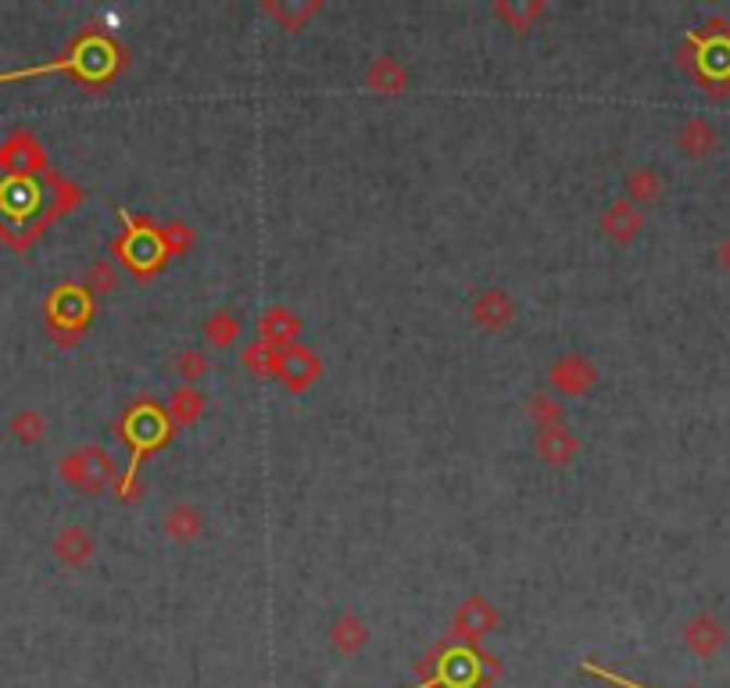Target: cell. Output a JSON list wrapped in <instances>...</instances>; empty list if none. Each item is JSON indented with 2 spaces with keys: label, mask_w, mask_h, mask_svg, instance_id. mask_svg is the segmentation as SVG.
I'll list each match as a JSON object with an SVG mask.
<instances>
[{
  "label": "cell",
  "mask_w": 730,
  "mask_h": 688,
  "mask_svg": "<svg viewBox=\"0 0 730 688\" xmlns=\"http://www.w3.org/2000/svg\"><path fill=\"white\" fill-rule=\"evenodd\" d=\"M677 147L684 151L688 158H705L716 147V130L709 119L702 115H691L684 126L677 133Z\"/></svg>",
  "instance_id": "obj_22"
},
{
  "label": "cell",
  "mask_w": 730,
  "mask_h": 688,
  "mask_svg": "<svg viewBox=\"0 0 730 688\" xmlns=\"http://www.w3.org/2000/svg\"><path fill=\"white\" fill-rule=\"evenodd\" d=\"M548 384L559 391V395L577 398V395H587V391L598 384V370L587 355L573 352V355H562V359H555L548 366Z\"/></svg>",
  "instance_id": "obj_9"
},
{
  "label": "cell",
  "mask_w": 730,
  "mask_h": 688,
  "mask_svg": "<svg viewBox=\"0 0 730 688\" xmlns=\"http://www.w3.org/2000/svg\"><path fill=\"white\" fill-rule=\"evenodd\" d=\"M534 452L548 466H566V463L577 459L580 438L566 423H559V427H541L537 438H534Z\"/></svg>",
  "instance_id": "obj_13"
},
{
  "label": "cell",
  "mask_w": 730,
  "mask_h": 688,
  "mask_svg": "<svg viewBox=\"0 0 730 688\" xmlns=\"http://www.w3.org/2000/svg\"><path fill=\"white\" fill-rule=\"evenodd\" d=\"M162 531H165V538H172V542L187 545L194 538L205 535V516L194 502H176V506H169V513H165Z\"/></svg>",
  "instance_id": "obj_17"
},
{
  "label": "cell",
  "mask_w": 730,
  "mask_h": 688,
  "mask_svg": "<svg viewBox=\"0 0 730 688\" xmlns=\"http://www.w3.org/2000/svg\"><path fill=\"white\" fill-rule=\"evenodd\" d=\"M51 549H54L58 563H65V567L76 570V567H86V563L94 560L97 542H94V535L86 531V527H79V524H65V527H61V531L54 535Z\"/></svg>",
  "instance_id": "obj_12"
},
{
  "label": "cell",
  "mask_w": 730,
  "mask_h": 688,
  "mask_svg": "<svg viewBox=\"0 0 730 688\" xmlns=\"http://www.w3.org/2000/svg\"><path fill=\"white\" fill-rule=\"evenodd\" d=\"M280 352L283 348H276V344H269V341H251L247 348L240 352V366L247 373H255V377H276V370H280Z\"/></svg>",
  "instance_id": "obj_24"
},
{
  "label": "cell",
  "mask_w": 730,
  "mask_h": 688,
  "mask_svg": "<svg viewBox=\"0 0 730 688\" xmlns=\"http://www.w3.org/2000/svg\"><path fill=\"white\" fill-rule=\"evenodd\" d=\"M58 474L72 491L79 495H101L119 481V466L111 459V452L101 445H79L61 456Z\"/></svg>",
  "instance_id": "obj_4"
},
{
  "label": "cell",
  "mask_w": 730,
  "mask_h": 688,
  "mask_svg": "<svg viewBox=\"0 0 730 688\" xmlns=\"http://www.w3.org/2000/svg\"><path fill=\"white\" fill-rule=\"evenodd\" d=\"M8 430H11V438L22 441V445H40L47 434V420H44V413H36V409H18L11 416Z\"/></svg>",
  "instance_id": "obj_25"
},
{
  "label": "cell",
  "mask_w": 730,
  "mask_h": 688,
  "mask_svg": "<svg viewBox=\"0 0 730 688\" xmlns=\"http://www.w3.org/2000/svg\"><path fill=\"white\" fill-rule=\"evenodd\" d=\"M83 287L90 294H108L119 287V266L111 262V258H97V262L86 269V280Z\"/></svg>",
  "instance_id": "obj_28"
},
{
  "label": "cell",
  "mask_w": 730,
  "mask_h": 688,
  "mask_svg": "<svg viewBox=\"0 0 730 688\" xmlns=\"http://www.w3.org/2000/svg\"><path fill=\"white\" fill-rule=\"evenodd\" d=\"M366 86L373 94H405L408 86V69L401 65L398 58L380 54L373 65L366 69Z\"/></svg>",
  "instance_id": "obj_19"
},
{
  "label": "cell",
  "mask_w": 730,
  "mask_h": 688,
  "mask_svg": "<svg viewBox=\"0 0 730 688\" xmlns=\"http://www.w3.org/2000/svg\"><path fill=\"white\" fill-rule=\"evenodd\" d=\"M262 11L280 29L301 33L323 11V0H262Z\"/></svg>",
  "instance_id": "obj_15"
},
{
  "label": "cell",
  "mask_w": 730,
  "mask_h": 688,
  "mask_svg": "<svg viewBox=\"0 0 730 688\" xmlns=\"http://www.w3.org/2000/svg\"><path fill=\"white\" fill-rule=\"evenodd\" d=\"M527 413H530V420L537 423V430L541 427H559V423H566L562 402H555L552 395H534V398L527 402Z\"/></svg>",
  "instance_id": "obj_29"
},
{
  "label": "cell",
  "mask_w": 730,
  "mask_h": 688,
  "mask_svg": "<svg viewBox=\"0 0 730 688\" xmlns=\"http://www.w3.org/2000/svg\"><path fill=\"white\" fill-rule=\"evenodd\" d=\"M119 219H122V226L126 230H122L115 237V244H111V255H115L129 273L154 277L169 258L165 248H162V241H158V223H151L147 216L133 219V212H119Z\"/></svg>",
  "instance_id": "obj_3"
},
{
  "label": "cell",
  "mask_w": 730,
  "mask_h": 688,
  "mask_svg": "<svg viewBox=\"0 0 730 688\" xmlns=\"http://www.w3.org/2000/svg\"><path fill=\"white\" fill-rule=\"evenodd\" d=\"M498 621L502 617L491 599L469 595L466 602H459V610H455V617H451V638H459L462 646H480V638L498 628Z\"/></svg>",
  "instance_id": "obj_7"
},
{
  "label": "cell",
  "mask_w": 730,
  "mask_h": 688,
  "mask_svg": "<svg viewBox=\"0 0 730 688\" xmlns=\"http://www.w3.org/2000/svg\"><path fill=\"white\" fill-rule=\"evenodd\" d=\"M176 370H180V377H183V384L197 388V380H205V377H208V370H212V363H208V355H205L201 348H187V352H180Z\"/></svg>",
  "instance_id": "obj_30"
},
{
  "label": "cell",
  "mask_w": 730,
  "mask_h": 688,
  "mask_svg": "<svg viewBox=\"0 0 730 688\" xmlns=\"http://www.w3.org/2000/svg\"><path fill=\"white\" fill-rule=\"evenodd\" d=\"M122 58H126V51H122V47L111 40V36H104V33H83L79 40L72 44L69 58L51 61V65L22 69V72H4V76H0V83L44 76V72H72V76H79L83 83L101 86V83H108L122 69Z\"/></svg>",
  "instance_id": "obj_1"
},
{
  "label": "cell",
  "mask_w": 730,
  "mask_h": 688,
  "mask_svg": "<svg viewBox=\"0 0 730 688\" xmlns=\"http://www.w3.org/2000/svg\"><path fill=\"white\" fill-rule=\"evenodd\" d=\"M602 230H605V237H609L613 244H634L638 233L645 230V216H641V208L634 201L616 198L602 212Z\"/></svg>",
  "instance_id": "obj_11"
},
{
  "label": "cell",
  "mask_w": 730,
  "mask_h": 688,
  "mask_svg": "<svg viewBox=\"0 0 730 688\" xmlns=\"http://www.w3.org/2000/svg\"><path fill=\"white\" fill-rule=\"evenodd\" d=\"M205 405H208V398L201 395V391L183 384V388L172 391V398L165 405V416H169L172 427H194L205 416Z\"/></svg>",
  "instance_id": "obj_20"
},
{
  "label": "cell",
  "mask_w": 730,
  "mask_h": 688,
  "mask_svg": "<svg viewBox=\"0 0 730 688\" xmlns=\"http://www.w3.org/2000/svg\"><path fill=\"white\" fill-rule=\"evenodd\" d=\"M240 337V319L233 312H212L205 319V341L215 344V348H230Z\"/></svg>",
  "instance_id": "obj_26"
},
{
  "label": "cell",
  "mask_w": 730,
  "mask_h": 688,
  "mask_svg": "<svg viewBox=\"0 0 730 688\" xmlns=\"http://www.w3.org/2000/svg\"><path fill=\"white\" fill-rule=\"evenodd\" d=\"M319 373H323V363H319V355L308 348V344L294 341V344H287V348L280 352L276 377H280L283 388L294 391V395H305V391L319 380Z\"/></svg>",
  "instance_id": "obj_8"
},
{
  "label": "cell",
  "mask_w": 730,
  "mask_h": 688,
  "mask_svg": "<svg viewBox=\"0 0 730 688\" xmlns=\"http://www.w3.org/2000/svg\"><path fill=\"white\" fill-rule=\"evenodd\" d=\"M94 316V298L90 291L79 284H61L51 298H47V330L51 337H58L61 344H69L83 337V330L90 327Z\"/></svg>",
  "instance_id": "obj_5"
},
{
  "label": "cell",
  "mask_w": 730,
  "mask_h": 688,
  "mask_svg": "<svg viewBox=\"0 0 730 688\" xmlns=\"http://www.w3.org/2000/svg\"><path fill=\"white\" fill-rule=\"evenodd\" d=\"M469 316H473V323L480 330H491V334H498L516 319V302L509 298V291L502 287H487L480 291L473 305H469Z\"/></svg>",
  "instance_id": "obj_10"
},
{
  "label": "cell",
  "mask_w": 730,
  "mask_h": 688,
  "mask_svg": "<svg viewBox=\"0 0 730 688\" xmlns=\"http://www.w3.org/2000/svg\"><path fill=\"white\" fill-rule=\"evenodd\" d=\"M158 241H162L165 255H183L194 248V230L183 223V219H172V223H162L158 226Z\"/></svg>",
  "instance_id": "obj_27"
},
{
  "label": "cell",
  "mask_w": 730,
  "mask_h": 688,
  "mask_svg": "<svg viewBox=\"0 0 730 688\" xmlns=\"http://www.w3.org/2000/svg\"><path fill=\"white\" fill-rule=\"evenodd\" d=\"M494 19L512 33H527L544 15V0H494Z\"/></svg>",
  "instance_id": "obj_21"
},
{
  "label": "cell",
  "mask_w": 730,
  "mask_h": 688,
  "mask_svg": "<svg viewBox=\"0 0 730 688\" xmlns=\"http://www.w3.org/2000/svg\"><path fill=\"white\" fill-rule=\"evenodd\" d=\"M301 334V319L294 316L290 309H283V305H272L262 316H258V337L276 344V348H287Z\"/></svg>",
  "instance_id": "obj_16"
},
{
  "label": "cell",
  "mask_w": 730,
  "mask_h": 688,
  "mask_svg": "<svg viewBox=\"0 0 730 688\" xmlns=\"http://www.w3.org/2000/svg\"><path fill=\"white\" fill-rule=\"evenodd\" d=\"M366 642H369V628H366V621L358 617V613H341V617L333 621V628H330L333 653L358 656L366 649Z\"/></svg>",
  "instance_id": "obj_18"
},
{
  "label": "cell",
  "mask_w": 730,
  "mask_h": 688,
  "mask_svg": "<svg viewBox=\"0 0 730 688\" xmlns=\"http://www.w3.org/2000/svg\"><path fill=\"white\" fill-rule=\"evenodd\" d=\"M0 172H8V180H33L36 172H47L44 144L33 133L18 130L0 144Z\"/></svg>",
  "instance_id": "obj_6"
},
{
  "label": "cell",
  "mask_w": 730,
  "mask_h": 688,
  "mask_svg": "<svg viewBox=\"0 0 730 688\" xmlns=\"http://www.w3.org/2000/svg\"><path fill=\"white\" fill-rule=\"evenodd\" d=\"M119 438L126 441L129 445V452H133V459H129V470H126V477H122V488H119V495L122 499H133V484H136V466L144 463V456L147 452H154V449H162L165 441L172 438V423H169V416H165V409L162 405H154L151 398H144V402H136L133 409L122 416L119 420Z\"/></svg>",
  "instance_id": "obj_2"
},
{
  "label": "cell",
  "mask_w": 730,
  "mask_h": 688,
  "mask_svg": "<svg viewBox=\"0 0 730 688\" xmlns=\"http://www.w3.org/2000/svg\"><path fill=\"white\" fill-rule=\"evenodd\" d=\"M584 674H595V678H605V681H613V685H620V688H645V685H638V681L620 678V674H613V671L598 667V663H584Z\"/></svg>",
  "instance_id": "obj_31"
},
{
  "label": "cell",
  "mask_w": 730,
  "mask_h": 688,
  "mask_svg": "<svg viewBox=\"0 0 730 688\" xmlns=\"http://www.w3.org/2000/svg\"><path fill=\"white\" fill-rule=\"evenodd\" d=\"M716 262H720V269H727V273H730V237L720 241V248H716Z\"/></svg>",
  "instance_id": "obj_32"
},
{
  "label": "cell",
  "mask_w": 730,
  "mask_h": 688,
  "mask_svg": "<svg viewBox=\"0 0 730 688\" xmlns=\"http://www.w3.org/2000/svg\"><path fill=\"white\" fill-rule=\"evenodd\" d=\"M663 191H666V183H663V176L655 169H630L627 172V201H634V205H659V198H663Z\"/></svg>",
  "instance_id": "obj_23"
},
{
  "label": "cell",
  "mask_w": 730,
  "mask_h": 688,
  "mask_svg": "<svg viewBox=\"0 0 730 688\" xmlns=\"http://www.w3.org/2000/svg\"><path fill=\"white\" fill-rule=\"evenodd\" d=\"M723 642H727V628L713 617V613H698V617H691V621H688V628H684V646H688L695 656L713 660V656L723 649Z\"/></svg>",
  "instance_id": "obj_14"
}]
</instances>
